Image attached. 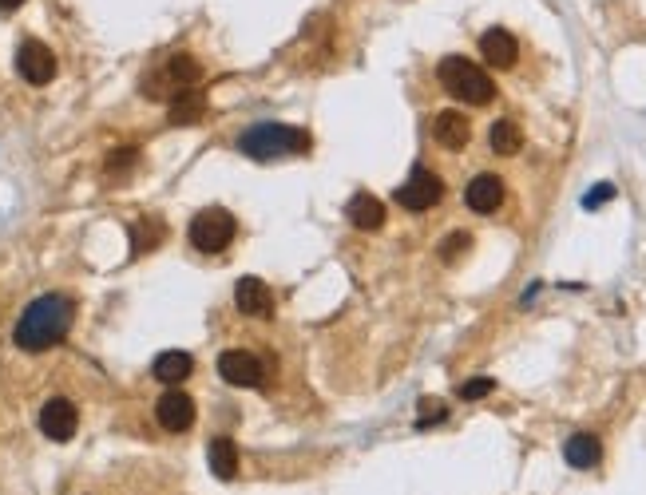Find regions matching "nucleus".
<instances>
[{
	"label": "nucleus",
	"mask_w": 646,
	"mask_h": 495,
	"mask_svg": "<svg viewBox=\"0 0 646 495\" xmlns=\"http://www.w3.org/2000/svg\"><path fill=\"white\" fill-rule=\"evenodd\" d=\"M72 317H76V305H72L68 297H60V294L36 297V301L20 313V321H16V349H24V353H44V349L60 345V341L68 337V329H72Z\"/></svg>",
	"instance_id": "f257e3e1"
},
{
	"label": "nucleus",
	"mask_w": 646,
	"mask_h": 495,
	"mask_svg": "<svg viewBox=\"0 0 646 495\" xmlns=\"http://www.w3.org/2000/svg\"><path fill=\"white\" fill-rule=\"evenodd\" d=\"M238 151L258 159V163H274V159H286V155H306L310 135L302 127H290V123H258L238 139Z\"/></svg>",
	"instance_id": "f03ea898"
},
{
	"label": "nucleus",
	"mask_w": 646,
	"mask_h": 495,
	"mask_svg": "<svg viewBox=\"0 0 646 495\" xmlns=\"http://www.w3.org/2000/svg\"><path fill=\"white\" fill-rule=\"evenodd\" d=\"M436 76H440V84H444V92H448V96L464 99V103L484 107V103H492V99H496V84H492V76H488L480 64L464 60V56H444V60H440V68H436Z\"/></svg>",
	"instance_id": "7ed1b4c3"
},
{
	"label": "nucleus",
	"mask_w": 646,
	"mask_h": 495,
	"mask_svg": "<svg viewBox=\"0 0 646 495\" xmlns=\"http://www.w3.org/2000/svg\"><path fill=\"white\" fill-rule=\"evenodd\" d=\"M234 242V218L222 210V206H211V210H199L195 222H191V246L203 250V254H218Z\"/></svg>",
	"instance_id": "20e7f679"
},
{
	"label": "nucleus",
	"mask_w": 646,
	"mask_h": 495,
	"mask_svg": "<svg viewBox=\"0 0 646 495\" xmlns=\"http://www.w3.org/2000/svg\"><path fill=\"white\" fill-rule=\"evenodd\" d=\"M218 377L234 389H262V381H266L262 361L254 353H242V349H226L218 357Z\"/></svg>",
	"instance_id": "39448f33"
},
{
	"label": "nucleus",
	"mask_w": 646,
	"mask_h": 495,
	"mask_svg": "<svg viewBox=\"0 0 646 495\" xmlns=\"http://www.w3.org/2000/svg\"><path fill=\"white\" fill-rule=\"evenodd\" d=\"M440 198H444V183H440L432 171H425V167H417V171L401 183V191H397V202H401L405 210H413V214L432 210Z\"/></svg>",
	"instance_id": "423d86ee"
},
{
	"label": "nucleus",
	"mask_w": 646,
	"mask_h": 495,
	"mask_svg": "<svg viewBox=\"0 0 646 495\" xmlns=\"http://www.w3.org/2000/svg\"><path fill=\"white\" fill-rule=\"evenodd\" d=\"M16 72L28 80V84H48L52 76H56V56H52V48H44L40 40H24L20 48H16Z\"/></svg>",
	"instance_id": "0eeeda50"
},
{
	"label": "nucleus",
	"mask_w": 646,
	"mask_h": 495,
	"mask_svg": "<svg viewBox=\"0 0 646 495\" xmlns=\"http://www.w3.org/2000/svg\"><path fill=\"white\" fill-rule=\"evenodd\" d=\"M76 428H80V412H76L72 400L52 396V400L40 408V432H44L48 440H56V444H60V440H72Z\"/></svg>",
	"instance_id": "6e6552de"
},
{
	"label": "nucleus",
	"mask_w": 646,
	"mask_h": 495,
	"mask_svg": "<svg viewBox=\"0 0 646 495\" xmlns=\"http://www.w3.org/2000/svg\"><path fill=\"white\" fill-rule=\"evenodd\" d=\"M155 416H159V424L167 432H187L195 424V400L187 393H179V389H167L155 404Z\"/></svg>",
	"instance_id": "1a4fd4ad"
},
{
	"label": "nucleus",
	"mask_w": 646,
	"mask_h": 495,
	"mask_svg": "<svg viewBox=\"0 0 646 495\" xmlns=\"http://www.w3.org/2000/svg\"><path fill=\"white\" fill-rule=\"evenodd\" d=\"M432 135H436V143H440V147H448V151H464V147H468V139H472V123H468V115H464V111H440V115L432 119Z\"/></svg>",
	"instance_id": "9d476101"
},
{
	"label": "nucleus",
	"mask_w": 646,
	"mask_h": 495,
	"mask_svg": "<svg viewBox=\"0 0 646 495\" xmlns=\"http://www.w3.org/2000/svg\"><path fill=\"white\" fill-rule=\"evenodd\" d=\"M464 202H468V210H476V214H496V210L504 206V179H496V175H476V179L468 183V191H464Z\"/></svg>",
	"instance_id": "9b49d317"
},
{
	"label": "nucleus",
	"mask_w": 646,
	"mask_h": 495,
	"mask_svg": "<svg viewBox=\"0 0 646 495\" xmlns=\"http://www.w3.org/2000/svg\"><path fill=\"white\" fill-rule=\"evenodd\" d=\"M234 305H238L246 317H270V313H274V294H270L266 282L242 278V282L234 286Z\"/></svg>",
	"instance_id": "f8f14e48"
},
{
	"label": "nucleus",
	"mask_w": 646,
	"mask_h": 495,
	"mask_svg": "<svg viewBox=\"0 0 646 495\" xmlns=\"http://www.w3.org/2000/svg\"><path fill=\"white\" fill-rule=\"evenodd\" d=\"M480 52H484V60H488L492 68H512V64H516V56H520V44H516V36H512V32H504V28H488V32L480 36Z\"/></svg>",
	"instance_id": "ddd939ff"
},
{
	"label": "nucleus",
	"mask_w": 646,
	"mask_h": 495,
	"mask_svg": "<svg viewBox=\"0 0 646 495\" xmlns=\"http://www.w3.org/2000/svg\"><path fill=\"white\" fill-rule=\"evenodd\" d=\"M345 214H349V222H353L357 230H381V226H385V206H381V198L365 195V191L349 198Z\"/></svg>",
	"instance_id": "4468645a"
},
{
	"label": "nucleus",
	"mask_w": 646,
	"mask_h": 495,
	"mask_svg": "<svg viewBox=\"0 0 646 495\" xmlns=\"http://www.w3.org/2000/svg\"><path fill=\"white\" fill-rule=\"evenodd\" d=\"M563 460H567L571 468H595V464L603 460V444H599V436H591V432L571 436V440L563 444Z\"/></svg>",
	"instance_id": "2eb2a0df"
},
{
	"label": "nucleus",
	"mask_w": 646,
	"mask_h": 495,
	"mask_svg": "<svg viewBox=\"0 0 646 495\" xmlns=\"http://www.w3.org/2000/svg\"><path fill=\"white\" fill-rule=\"evenodd\" d=\"M191 369H195V361H191V353H183V349H167V353L155 357V381H163V385L187 381Z\"/></svg>",
	"instance_id": "dca6fc26"
},
{
	"label": "nucleus",
	"mask_w": 646,
	"mask_h": 495,
	"mask_svg": "<svg viewBox=\"0 0 646 495\" xmlns=\"http://www.w3.org/2000/svg\"><path fill=\"white\" fill-rule=\"evenodd\" d=\"M207 464H211V472H215L222 484H230V480L238 476V448H234V440H226V436L211 440V448H207Z\"/></svg>",
	"instance_id": "f3484780"
},
{
	"label": "nucleus",
	"mask_w": 646,
	"mask_h": 495,
	"mask_svg": "<svg viewBox=\"0 0 646 495\" xmlns=\"http://www.w3.org/2000/svg\"><path fill=\"white\" fill-rule=\"evenodd\" d=\"M488 143H492L496 155H516V151L524 147V131H520L512 119H496L492 131H488Z\"/></svg>",
	"instance_id": "a211bd4d"
},
{
	"label": "nucleus",
	"mask_w": 646,
	"mask_h": 495,
	"mask_svg": "<svg viewBox=\"0 0 646 495\" xmlns=\"http://www.w3.org/2000/svg\"><path fill=\"white\" fill-rule=\"evenodd\" d=\"M159 238H163V226H159L155 218H139V222L131 226V250H135V254L159 246Z\"/></svg>",
	"instance_id": "6ab92c4d"
},
{
	"label": "nucleus",
	"mask_w": 646,
	"mask_h": 495,
	"mask_svg": "<svg viewBox=\"0 0 646 495\" xmlns=\"http://www.w3.org/2000/svg\"><path fill=\"white\" fill-rule=\"evenodd\" d=\"M199 115H203V96L199 92H183V96L171 103V123H179V127L183 123H195Z\"/></svg>",
	"instance_id": "aec40b11"
},
{
	"label": "nucleus",
	"mask_w": 646,
	"mask_h": 495,
	"mask_svg": "<svg viewBox=\"0 0 646 495\" xmlns=\"http://www.w3.org/2000/svg\"><path fill=\"white\" fill-rule=\"evenodd\" d=\"M167 76H171L175 84H199V80H203V68H199L195 56H175V60L167 64Z\"/></svg>",
	"instance_id": "412c9836"
},
{
	"label": "nucleus",
	"mask_w": 646,
	"mask_h": 495,
	"mask_svg": "<svg viewBox=\"0 0 646 495\" xmlns=\"http://www.w3.org/2000/svg\"><path fill=\"white\" fill-rule=\"evenodd\" d=\"M448 416V404L444 400H421V416H417V424L421 428H429V424H440Z\"/></svg>",
	"instance_id": "4be33fe9"
},
{
	"label": "nucleus",
	"mask_w": 646,
	"mask_h": 495,
	"mask_svg": "<svg viewBox=\"0 0 646 495\" xmlns=\"http://www.w3.org/2000/svg\"><path fill=\"white\" fill-rule=\"evenodd\" d=\"M492 389H496L492 377H472V381L460 385V400H480V396H488Z\"/></svg>",
	"instance_id": "5701e85b"
},
{
	"label": "nucleus",
	"mask_w": 646,
	"mask_h": 495,
	"mask_svg": "<svg viewBox=\"0 0 646 495\" xmlns=\"http://www.w3.org/2000/svg\"><path fill=\"white\" fill-rule=\"evenodd\" d=\"M468 246H472V238H468V234H452V238H444V242H440V258H444V262H456Z\"/></svg>",
	"instance_id": "b1692460"
},
{
	"label": "nucleus",
	"mask_w": 646,
	"mask_h": 495,
	"mask_svg": "<svg viewBox=\"0 0 646 495\" xmlns=\"http://www.w3.org/2000/svg\"><path fill=\"white\" fill-rule=\"evenodd\" d=\"M611 198H615V187H611V183H599V187H591V195L583 198V206L595 210V206H603V202H611Z\"/></svg>",
	"instance_id": "393cba45"
},
{
	"label": "nucleus",
	"mask_w": 646,
	"mask_h": 495,
	"mask_svg": "<svg viewBox=\"0 0 646 495\" xmlns=\"http://www.w3.org/2000/svg\"><path fill=\"white\" fill-rule=\"evenodd\" d=\"M135 159H139V155H135L131 147H127V151H115V155L108 159V171H111V175H115V171H127V167H131Z\"/></svg>",
	"instance_id": "a878e982"
},
{
	"label": "nucleus",
	"mask_w": 646,
	"mask_h": 495,
	"mask_svg": "<svg viewBox=\"0 0 646 495\" xmlns=\"http://www.w3.org/2000/svg\"><path fill=\"white\" fill-rule=\"evenodd\" d=\"M20 4H24V0H0V8H4V12H12V8H20Z\"/></svg>",
	"instance_id": "bb28decb"
}]
</instances>
